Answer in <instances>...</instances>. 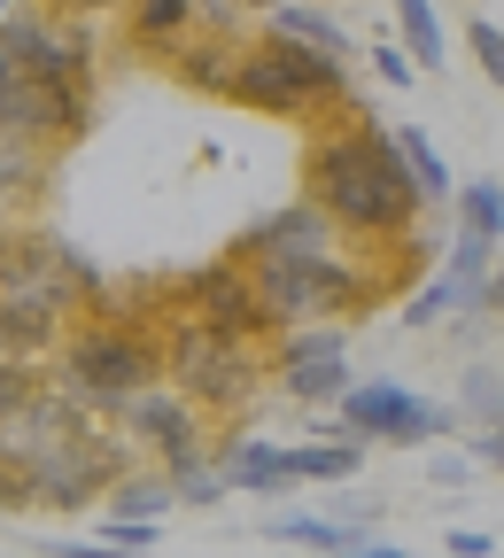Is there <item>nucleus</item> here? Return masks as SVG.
<instances>
[{"instance_id":"nucleus-39","label":"nucleus","mask_w":504,"mask_h":558,"mask_svg":"<svg viewBox=\"0 0 504 558\" xmlns=\"http://www.w3.org/2000/svg\"><path fill=\"white\" fill-rule=\"evenodd\" d=\"M341 558H419V550H404V543H381V535H365V543H349Z\"/></svg>"},{"instance_id":"nucleus-16","label":"nucleus","mask_w":504,"mask_h":558,"mask_svg":"<svg viewBox=\"0 0 504 558\" xmlns=\"http://www.w3.org/2000/svg\"><path fill=\"white\" fill-rule=\"evenodd\" d=\"M365 442H349V435H303V442H287V481L296 488H341L365 473Z\"/></svg>"},{"instance_id":"nucleus-9","label":"nucleus","mask_w":504,"mask_h":558,"mask_svg":"<svg viewBox=\"0 0 504 558\" xmlns=\"http://www.w3.org/2000/svg\"><path fill=\"white\" fill-rule=\"evenodd\" d=\"M357 388V365H349V326H296L272 341V396L287 411H334L341 396Z\"/></svg>"},{"instance_id":"nucleus-22","label":"nucleus","mask_w":504,"mask_h":558,"mask_svg":"<svg viewBox=\"0 0 504 558\" xmlns=\"http://www.w3.org/2000/svg\"><path fill=\"white\" fill-rule=\"evenodd\" d=\"M279 550H303V558H341L349 543H365L357 527H341L334 512H319V505H303V512H279L272 527H264Z\"/></svg>"},{"instance_id":"nucleus-10","label":"nucleus","mask_w":504,"mask_h":558,"mask_svg":"<svg viewBox=\"0 0 504 558\" xmlns=\"http://www.w3.org/2000/svg\"><path fill=\"white\" fill-rule=\"evenodd\" d=\"M171 311H187V318H202V326H218V333H233V341H264V349L279 341V326H272L264 303H256V279H249L233 256L179 271V279H171Z\"/></svg>"},{"instance_id":"nucleus-41","label":"nucleus","mask_w":504,"mask_h":558,"mask_svg":"<svg viewBox=\"0 0 504 558\" xmlns=\"http://www.w3.org/2000/svg\"><path fill=\"white\" fill-rule=\"evenodd\" d=\"M9 9H16V0H0V16H9Z\"/></svg>"},{"instance_id":"nucleus-36","label":"nucleus","mask_w":504,"mask_h":558,"mask_svg":"<svg viewBox=\"0 0 504 558\" xmlns=\"http://www.w3.org/2000/svg\"><path fill=\"white\" fill-rule=\"evenodd\" d=\"M0 512H32V488H24V465L0 458Z\"/></svg>"},{"instance_id":"nucleus-14","label":"nucleus","mask_w":504,"mask_h":558,"mask_svg":"<svg viewBox=\"0 0 504 558\" xmlns=\"http://www.w3.org/2000/svg\"><path fill=\"white\" fill-rule=\"evenodd\" d=\"M218 473H226V488L233 497H287V442H272V435H249V427H226L218 435Z\"/></svg>"},{"instance_id":"nucleus-40","label":"nucleus","mask_w":504,"mask_h":558,"mask_svg":"<svg viewBox=\"0 0 504 558\" xmlns=\"http://www.w3.org/2000/svg\"><path fill=\"white\" fill-rule=\"evenodd\" d=\"M241 9H249V16H272V9H279V0H241Z\"/></svg>"},{"instance_id":"nucleus-37","label":"nucleus","mask_w":504,"mask_h":558,"mask_svg":"<svg viewBox=\"0 0 504 558\" xmlns=\"http://www.w3.org/2000/svg\"><path fill=\"white\" fill-rule=\"evenodd\" d=\"M39 9H55V16H86V24H101V16H124V0H39Z\"/></svg>"},{"instance_id":"nucleus-38","label":"nucleus","mask_w":504,"mask_h":558,"mask_svg":"<svg viewBox=\"0 0 504 558\" xmlns=\"http://www.w3.org/2000/svg\"><path fill=\"white\" fill-rule=\"evenodd\" d=\"M481 318H489V326H504V248H496V271L481 279Z\"/></svg>"},{"instance_id":"nucleus-31","label":"nucleus","mask_w":504,"mask_h":558,"mask_svg":"<svg viewBox=\"0 0 504 558\" xmlns=\"http://www.w3.org/2000/svg\"><path fill=\"white\" fill-rule=\"evenodd\" d=\"M194 32H209V39H249V9H241V0H194Z\"/></svg>"},{"instance_id":"nucleus-43","label":"nucleus","mask_w":504,"mask_h":558,"mask_svg":"<svg viewBox=\"0 0 504 558\" xmlns=\"http://www.w3.org/2000/svg\"><path fill=\"white\" fill-rule=\"evenodd\" d=\"M279 558H303V550H279Z\"/></svg>"},{"instance_id":"nucleus-24","label":"nucleus","mask_w":504,"mask_h":558,"mask_svg":"<svg viewBox=\"0 0 504 558\" xmlns=\"http://www.w3.org/2000/svg\"><path fill=\"white\" fill-rule=\"evenodd\" d=\"M458 435H504V373L489 365V357H473L466 373H458Z\"/></svg>"},{"instance_id":"nucleus-23","label":"nucleus","mask_w":504,"mask_h":558,"mask_svg":"<svg viewBox=\"0 0 504 558\" xmlns=\"http://www.w3.org/2000/svg\"><path fill=\"white\" fill-rule=\"evenodd\" d=\"M388 39L411 54V70H443V54H451V32H443V16H435V0H388Z\"/></svg>"},{"instance_id":"nucleus-20","label":"nucleus","mask_w":504,"mask_h":558,"mask_svg":"<svg viewBox=\"0 0 504 558\" xmlns=\"http://www.w3.org/2000/svg\"><path fill=\"white\" fill-rule=\"evenodd\" d=\"M179 39H194V0H124V47L132 54H171Z\"/></svg>"},{"instance_id":"nucleus-30","label":"nucleus","mask_w":504,"mask_h":558,"mask_svg":"<svg viewBox=\"0 0 504 558\" xmlns=\"http://www.w3.org/2000/svg\"><path fill=\"white\" fill-rule=\"evenodd\" d=\"M334 520H341V527H357V535H373V520H381V488L341 481V488H334Z\"/></svg>"},{"instance_id":"nucleus-3","label":"nucleus","mask_w":504,"mask_h":558,"mask_svg":"<svg viewBox=\"0 0 504 558\" xmlns=\"http://www.w3.org/2000/svg\"><path fill=\"white\" fill-rule=\"evenodd\" d=\"M156 333H164V380H171L202 418L241 427V418L256 411V396H272V349H264V341H233V333L202 326V318H187V311H171Z\"/></svg>"},{"instance_id":"nucleus-13","label":"nucleus","mask_w":504,"mask_h":558,"mask_svg":"<svg viewBox=\"0 0 504 558\" xmlns=\"http://www.w3.org/2000/svg\"><path fill=\"white\" fill-rule=\"evenodd\" d=\"M55 148H32V140L0 132V226H39V209L55 202Z\"/></svg>"},{"instance_id":"nucleus-18","label":"nucleus","mask_w":504,"mask_h":558,"mask_svg":"<svg viewBox=\"0 0 504 558\" xmlns=\"http://www.w3.org/2000/svg\"><path fill=\"white\" fill-rule=\"evenodd\" d=\"M466 311H481V279H466V271H451V264H435L419 279V288L404 295V326H451V318H466Z\"/></svg>"},{"instance_id":"nucleus-27","label":"nucleus","mask_w":504,"mask_h":558,"mask_svg":"<svg viewBox=\"0 0 504 558\" xmlns=\"http://www.w3.org/2000/svg\"><path fill=\"white\" fill-rule=\"evenodd\" d=\"M47 388V365H24V357H0V427H9V418L32 403Z\"/></svg>"},{"instance_id":"nucleus-5","label":"nucleus","mask_w":504,"mask_h":558,"mask_svg":"<svg viewBox=\"0 0 504 558\" xmlns=\"http://www.w3.org/2000/svg\"><path fill=\"white\" fill-rule=\"evenodd\" d=\"M24 465V488H32V512H101L109 497V481L132 473V465H148L109 418L86 435H70V442H47V450H16Z\"/></svg>"},{"instance_id":"nucleus-2","label":"nucleus","mask_w":504,"mask_h":558,"mask_svg":"<svg viewBox=\"0 0 504 558\" xmlns=\"http://www.w3.org/2000/svg\"><path fill=\"white\" fill-rule=\"evenodd\" d=\"M164 380V333L148 318H79L62 333V349L47 357V388H62L70 403H86L94 418H117L124 396L156 388Z\"/></svg>"},{"instance_id":"nucleus-8","label":"nucleus","mask_w":504,"mask_h":558,"mask_svg":"<svg viewBox=\"0 0 504 558\" xmlns=\"http://www.w3.org/2000/svg\"><path fill=\"white\" fill-rule=\"evenodd\" d=\"M109 427H117L140 458H148V465H164V473H187V465H209V458H218V435H209V418H202L171 380L124 396Z\"/></svg>"},{"instance_id":"nucleus-34","label":"nucleus","mask_w":504,"mask_h":558,"mask_svg":"<svg viewBox=\"0 0 504 558\" xmlns=\"http://www.w3.org/2000/svg\"><path fill=\"white\" fill-rule=\"evenodd\" d=\"M373 78H381L388 94H404V86L419 78V70H411V54H404V47H396L388 32H373Z\"/></svg>"},{"instance_id":"nucleus-19","label":"nucleus","mask_w":504,"mask_h":558,"mask_svg":"<svg viewBox=\"0 0 504 558\" xmlns=\"http://www.w3.org/2000/svg\"><path fill=\"white\" fill-rule=\"evenodd\" d=\"M264 32H279V39H303V47L334 54V62H357V39H349V24L326 9V0H279V9L264 16Z\"/></svg>"},{"instance_id":"nucleus-15","label":"nucleus","mask_w":504,"mask_h":558,"mask_svg":"<svg viewBox=\"0 0 504 558\" xmlns=\"http://www.w3.org/2000/svg\"><path fill=\"white\" fill-rule=\"evenodd\" d=\"M86 427H101V418L86 411V403H70L62 388H39L9 427H0V442H9V458L16 450H47V442H70V435H86Z\"/></svg>"},{"instance_id":"nucleus-29","label":"nucleus","mask_w":504,"mask_h":558,"mask_svg":"<svg viewBox=\"0 0 504 558\" xmlns=\"http://www.w3.org/2000/svg\"><path fill=\"white\" fill-rule=\"evenodd\" d=\"M466 47H473V62H481V78L504 94V24H496V16H473V24H466Z\"/></svg>"},{"instance_id":"nucleus-44","label":"nucleus","mask_w":504,"mask_h":558,"mask_svg":"<svg viewBox=\"0 0 504 558\" xmlns=\"http://www.w3.org/2000/svg\"><path fill=\"white\" fill-rule=\"evenodd\" d=\"M0 458H9V442H0Z\"/></svg>"},{"instance_id":"nucleus-7","label":"nucleus","mask_w":504,"mask_h":558,"mask_svg":"<svg viewBox=\"0 0 504 558\" xmlns=\"http://www.w3.org/2000/svg\"><path fill=\"white\" fill-rule=\"evenodd\" d=\"M334 427L365 450H435L443 435H458V411L404 388V380H357L334 403Z\"/></svg>"},{"instance_id":"nucleus-25","label":"nucleus","mask_w":504,"mask_h":558,"mask_svg":"<svg viewBox=\"0 0 504 558\" xmlns=\"http://www.w3.org/2000/svg\"><path fill=\"white\" fill-rule=\"evenodd\" d=\"M396 156H404V171H411V186H419V202H427V209H451L458 171L443 163V148H435V140H427L419 124H396Z\"/></svg>"},{"instance_id":"nucleus-32","label":"nucleus","mask_w":504,"mask_h":558,"mask_svg":"<svg viewBox=\"0 0 504 558\" xmlns=\"http://www.w3.org/2000/svg\"><path fill=\"white\" fill-rule=\"evenodd\" d=\"M32 550L39 558H140V550H117L101 535H32Z\"/></svg>"},{"instance_id":"nucleus-33","label":"nucleus","mask_w":504,"mask_h":558,"mask_svg":"<svg viewBox=\"0 0 504 558\" xmlns=\"http://www.w3.org/2000/svg\"><path fill=\"white\" fill-rule=\"evenodd\" d=\"M427 481H435V488H451V497H458V488H473L481 481V465L466 458V450H427V465H419Z\"/></svg>"},{"instance_id":"nucleus-35","label":"nucleus","mask_w":504,"mask_h":558,"mask_svg":"<svg viewBox=\"0 0 504 558\" xmlns=\"http://www.w3.org/2000/svg\"><path fill=\"white\" fill-rule=\"evenodd\" d=\"M443 558H496V535L489 527H451L443 535Z\"/></svg>"},{"instance_id":"nucleus-12","label":"nucleus","mask_w":504,"mask_h":558,"mask_svg":"<svg viewBox=\"0 0 504 558\" xmlns=\"http://www.w3.org/2000/svg\"><path fill=\"white\" fill-rule=\"evenodd\" d=\"M334 248H357L326 209H311V202H287V209H272V218H256L249 233H233V264H303V256H334Z\"/></svg>"},{"instance_id":"nucleus-42","label":"nucleus","mask_w":504,"mask_h":558,"mask_svg":"<svg viewBox=\"0 0 504 558\" xmlns=\"http://www.w3.org/2000/svg\"><path fill=\"white\" fill-rule=\"evenodd\" d=\"M0 357H9V333H0Z\"/></svg>"},{"instance_id":"nucleus-17","label":"nucleus","mask_w":504,"mask_h":558,"mask_svg":"<svg viewBox=\"0 0 504 558\" xmlns=\"http://www.w3.org/2000/svg\"><path fill=\"white\" fill-rule=\"evenodd\" d=\"M241 47H249V39H209V32H194V39H179V47L164 54V70H171V78H179L187 94H218V101H226Z\"/></svg>"},{"instance_id":"nucleus-28","label":"nucleus","mask_w":504,"mask_h":558,"mask_svg":"<svg viewBox=\"0 0 504 558\" xmlns=\"http://www.w3.org/2000/svg\"><path fill=\"white\" fill-rule=\"evenodd\" d=\"M171 488H179V505H187V512H209V505H226V497H233L226 473H218V458H209V465H187V473H171Z\"/></svg>"},{"instance_id":"nucleus-6","label":"nucleus","mask_w":504,"mask_h":558,"mask_svg":"<svg viewBox=\"0 0 504 558\" xmlns=\"http://www.w3.org/2000/svg\"><path fill=\"white\" fill-rule=\"evenodd\" d=\"M0 54H9L32 86L55 94H94V62H101V24L86 16H55L39 0H16L0 16Z\"/></svg>"},{"instance_id":"nucleus-26","label":"nucleus","mask_w":504,"mask_h":558,"mask_svg":"<svg viewBox=\"0 0 504 558\" xmlns=\"http://www.w3.org/2000/svg\"><path fill=\"white\" fill-rule=\"evenodd\" d=\"M451 233H481V241L504 248V179H496V171L458 179V194H451Z\"/></svg>"},{"instance_id":"nucleus-21","label":"nucleus","mask_w":504,"mask_h":558,"mask_svg":"<svg viewBox=\"0 0 504 558\" xmlns=\"http://www.w3.org/2000/svg\"><path fill=\"white\" fill-rule=\"evenodd\" d=\"M164 512H179V488H171L164 465H132V473H117L109 497H101V520H164Z\"/></svg>"},{"instance_id":"nucleus-4","label":"nucleus","mask_w":504,"mask_h":558,"mask_svg":"<svg viewBox=\"0 0 504 558\" xmlns=\"http://www.w3.org/2000/svg\"><path fill=\"white\" fill-rule=\"evenodd\" d=\"M233 109H256V117H296V124H319V117H341L365 94H349V62L303 47V39H279V32H256L233 62V86H226Z\"/></svg>"},{"instance_id":"nucleus-11","label":"nucleus","mask_w":504,"mask_h":558,"mask_svg":"<svg viewBox=\"0 0 504 558\" xmlns=\"http://www.w3.org/2000/svg\"><path fill=\"white\" fill-rule=\"evenodd\" d=\"M0 132L62 156V148H79V140L94 132V94H55V86H32L24 70L0 54Z\"/></svg>"},{"instance_id":"nucleus-1","label":"nucleus","mask_w":504,"mask_h":558,"mask_svg":"<svg viewBox=\"0 0 504 558\" xmlns=\"http://www.w3.org/2000/svg\"><path fill=\"white\" fill-rule=\"evenodd\" d=\"M303 202L357 241V248H388L419 233V186L396 156V132L373 124V109L357 101L341 117H319L303 140Z\"/></svg>"}]
</instances>
